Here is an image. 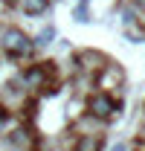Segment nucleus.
Masks as SVG:
<instances>
[{"mask_svg": "<svg viewBox=\"0 0 145 151\" xmlns=\"http://www.w3.org/2000/svg\"><path fill=\"white\" fill-rule=\"evenodd\" d=\"M0 44H3V50H6V55H9V58H26L29 52H32V41L23 35L20 29H15V26L3 32Z\"/></svg>", "mask_w": 145, "mask_h": 151, "instance_id": "nucleus-1", "label": "nucleus"}, {"mask_svg": "<svg viewBox=\"0 0 145 151\" xmlns=\"http://www.w3.org/2000/svg\"><path fill=\"white\" fill-rule=\"evenodd\" d=\"M87 108H90V113L96 116V119H113L116 113H119V105H116V99L110 93H105V90H99L96 96H90V102H87Z\"/></svg>", "mask_w": 145, "mask_h": 151, "instance_id": "nucleus-2", "label": "nucleus"}, {"mask_svg": "<svg viewBox=\"0 0 145 151\" xmlns=\"http://www.w3.org/2000/svg\"><path fill=\"white\" fill-rule=\"evenodd\" d=\"M122 81H125V73H122L116 64L102 67V73L96 76V84H99L105 93H110V90H119V87H122Z\"/></svg>", "mask_w": 145, "mask_h": 151, "instance_id": "nucleus-3", "label": "nucleus"}, {"mask_svg": "<svg viewBox=\"0 0 145 151\" xmlns=\"http://www.w3.org/2000/svg\"><path fill=\"white\" fill-rule=\"evenodd\" d=\"M72 151H102V134H84Z\"/></svg>", "mask_w": 145, "mask_h": 151, "instance_id": "nucleus-4", "label": "nucleus"}, {"mask_svg": "<svg viewBox=\"0 0 145 151\" xmlns=\"http://www.w3.org/2000/svg\"><path fill=\"white\" fill-rule=\"evenodd\" d=\"M23 12L32 15V18L35 15H44L47 12V0H23Z\"/></svg>", "mask_w": 145, "mask_h": 151, "instance_id": "nucleus-5", "label": "nucleus"}, {"mask_svg": "<svg viewBox=\"0 0 145 151\" xmlns=\"http://www.w3.org/2000/svg\"><path fill=\"white\" fill-rule=\"evenodd\" d=\"M52 38H55V29H52V26H47V29H41V35H38L35 44H41V47H44V44H52Z\"/></svg>", "mask_w": 145, "mask_h": 151, "instance_id": "nucleus-6", "label": "nucleus"}, {"mask_svg": "<svg viewBox=\"0 0 145 151\" xmlns=\"http://www.w3.org/2000/svg\"><path fill=\"white\" fill-rule=\"evenodd\" d=\"M3 122H6V111L0 108V125H3Z\"/></svg>", "mask_w": 145, "mask_h": 151, "instance_id": "nucleus-7", "label": "nucleus"}, {"mask_svg": "<svg viewBox=\"0 0 145 151\" xmlns=\"http://www.w3.org/2000/svg\"><path fill=\"white\" fill-rule=\"evenodd\" d=\"M113 151H125V148H122V145H116V148H113Z\"/></svg>", "mask_w": 145, "mask_h": 151, "instance_id": "nucleus-8", "label": "nucleus"}, {"mask_svg": "<svg viewBox=\"0 0 145 151\" xmlns=\"http://www.w3.org/2000/svg\"><path fill=\"white\" fill-rule=\"evenodd\" d=\"M136 3H139V6H145V0H136Z\"/></svg>", "mask_w": 145, "mask_h": 151, "instance_id": "nucleus-9", "label": "nucleus"}]
</instances>
